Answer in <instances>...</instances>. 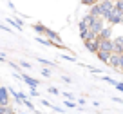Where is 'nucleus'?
<instances>
[{
    "label": "nucleus",
    "mask_w": 123,
    "mask_h": 114,
    "mask_svg": "<svg viewBox=\"0 0 123 114\" xmlns=\"http://www.w3.org/2000/svg\"><path fill=\"white\" fill-rule=\"evenodd\" d=\"M112 11H114V2H112V0H98L94 6H91V13L92 15L103 16L105 20L112 15Z\"/></svg>",
    "instance_id": "obj_1"
},
{
    "label": "nucleus",
    "mask_w": 123,
    "mask_h": 114,
    "mask_svg": "<svg viewBox=\"0 0 123 114\" xmlns=\"http://www.w3.org/2000/svg\"><path fill=\"white\" fill-rule=\"evenodd\" d=\"M103 16H98V15H92V13H89V15H85L83 16V22L89 25V29L92 31V33H96V34H100L101 31H103V27H105V22H103Z\"/></svg>",
    "instance_id": "obj_2"
},
{
    "label": "nucleus",
    "mask_w": 123,
    "mask_h": 114,
    "mask_svg": "<svg viewBox=\"0 0 123 114\" xmlns=\"http://www.w3.org/2000/svg\"><path fill=\"white\" fill-rule=\"evenodd\" d=\"M33 29H35L36 33H40V34H45V36L49 38V40H53L58 47H63V45H62V38L58 36V33H54L53 29H49V27H45V25H40V24H35Z\"/></svg>",
    "instance_id": "obj_3"
},
{
    "label": "nucleus",
    "mask_w": 123,
    "mask_h": 114,
    "mask_svg": "<svg viewBox=\"0 0 123 114\" xmlns=\"http://www.w3.org/2000/svg\"><path fill=\"white\" fill-rule=\"evenodd\" d=\"M83 44H85V47H87V51H91V53H98V51H100V36H98V34L83 40Z\"/></svg>",
    "instance_id": "obj_4"
},
{
    "label": "nucleus",
    "mask_w": 123,
    "mask_h": 114,
    "mask_svg": "<svg viewBox=\"0 0 123 114\" xmlns=\"http://www.w3.org/2000/svg\"><path fill=\"white\" fill-rule=\"evenodd\" d=\"M100 51H105V53H114V40L107 38V40H100Z\"/></svg>",
    "instance_id": "obj_5"
},
{
    "label": "nucleus",
    "mask_w": 123,
    "mask_h": 114,
    "mask_svg": "<svg viewBox=\"0 0 123 114\" xmlns=\"http://www.w3.org/2000/svg\"><path fill=\"white\" fill-rule=\"evenodd\" d=\"M109 24L116 25V24H123V13H118V11H112V15L107 18Z\"/></svg>",
    "instance_id": "obj_6"
},
{
    "label": "nucleus",
    "mask_w": 123,
    "mask_h": 114,
    "mask_svg": "<svg viewBox=\"0 0 123 114\" xmlns=\"http://www.w3.org/2000/svg\"><path fill=\"white\" fill-rule=\"evenodd\" d=\"M9 103V89L0 87V105H7Z\"/></svg>",
    "instance_id": "obj_7"
},
{
    "label": "nucleus",
    "mask_w": 123,
    "mask_h": 114,
    "mask_svg": "<svg viewBox=\"0 0 123 114\" xmlns=\"http://www.w3.org/2000/svg\"><path fill=\"white\" fill-rule=\"evenodd\" d=\"M22 80L25 82L31 89H38V85H40V82H36L35 78H31V76H27V74H22Z\"/></svg>",
    "instance_id": "obj_8"
},
{
    "label": "nucleus",
    "mask_w": 123,
    "mask_h": 114,
    "mask_svg": "<svg viewBox=\"0 0 123 114\" xmlns=\"http://www.w3.org/2000/svg\"><path fill=\"white\" fill-rule=\"evenodd\" d=\"M114 53H119V54H123V36H118V38H114Z\"/></svg>",
    "instance_id": "obj_9"
},
{
    "label": "nucleus",
    "mask_w": 123,
    "mask_h": 114,
    "mask_svg": "<svg viewBox=\"0 0 123 114\" xmlns=\"http://www.w3.org/2000/svg\"><path fill=\"white\" fill-rule=\"evenodd\" d=\"M109 65L111 67H119V53H112L109 58Z\"/></svg>",
    "instance_id": "obj_10"
},
{
    "label": "nucleus",
    "mask_w": 123,
    "mask_h": 114,
    "mask_svg": "<svg viewBox=\"0 0 123 114\" xmlns=\"http://www.w3.org/2000/svg\"><path fill=\"white\" fill-rule=\"evenodd\" d=\"M111 34H112L111 27H103V31H101L98 36H100V40H107V38H111Z\"/></svg>",
    "instance_id": "obj_11"
},
{
    "label": "nucleus",
    "mask_w": 123,
    "mask_h": 114,
    "mask_svg": "<svg viewBox=\"0 0 123 114\" xmlns=\"http://www.w3.org/2000/svg\"><path fill=\"white\" fill-rule=\"evenodd\" d=\"M98 58H100L103 63H109V58H111V53H105V51H98Z\"/></svg>",
    "instance_id": "obj_12"
},
{
    "label": "nucleus",
    "mask_w": 123,
    "mask_h": 114,
    "mask_svg": "<svg viewBox=\"0 0 123 114\" xmlns=\"http://www.w3.org/2000/svg\"><path fill=\"white\" fill-rule=\"evenodd\" d=\"M6 22H9V24H11V25H15V27H16V29H18V31H22V29H24V24L20 22V20H11V18H7V20H6Z\"/></svg>",
    "instance_id": "obj_13"
},
{
    "label": "nucleus",
    "mask_w": 123,
    "mask_h": 114,
    "mask_svg": "<svg viewBox=\"0 0 123 114\" xmlns=\"http://www.w3.org/2000/svg\"><path fill=\"white\" fill-rule=\"evenodd\" d=\"M114 11L123 13V0H116V2H114Z\"/></svg>",
    "instance_id": "obj_14"
},
{
    "label": "nucleus",
    "mask_w": 123,
    "mask_h": 114,
    "mask_svg": "<svg viewBox=\"0 0 123 114\" xmlns=\"http://www.w3.org/2000/svg\"><path fill=\"white\" fill-rule=\"evenodd\" d=\"M38 62H40V63H42V65H49V67H53V62H49V60H45V58H38Z\"/></svg>",
    "instance_id": "obj_15"
},
{
    "label": "nucleus",
    "mask_w": 123,
    "mask_h": 114,
    "mask_svg": "<svg viewBox=\"0 0 123 114\" xmlns=\"http://www.w3.org/2000/svg\"><path fill=\"white\" fill-rule=\"evenodd\" d=\"M65 107H67V109H76V103L71 101V100H67V101H65Z\"/></svg>",
    "instance_id": "obj_16"
},
{
    "label": "nucleus",
    "mask_w": 123,
    "mask_h": 114,
    "mask_svg": "<svg viewBox=\"0 0 123 114\" xmlns=\"http://www.w3.org/2000/svg\"><path fill=\"white\" fill-rule=\"evenodd\" d=\"M96 2H98V0H81V4H83V6H94Z\"/></svg>",
    "instance_id": "obj_17"
},
{
    "label": "nucleus",
    "mask_w": 123,
    "mask_h": 114,
    "mask_svg": "<svg viewBox=\"0 0 123 114\" xmlns=\"http://www.w3.org/2000/svg\"><path fill=\"white\" fill-rule=\"evenodd\" d=\"M42 74L45 76V78H49V76H51V71H49V69H42Z\"/></svg>",
    "instance_id": "obj_18"
},
{
    "label": "nucleus",
    "mask_w": 123,
    "mask_h": 114,
    "mask_svg": "<svg viewBox=\"0 0 123 114\" xmlns=\"http://www.w3.org/2000/svg\"><path fill=\"white\" fill-rule=\"evenodd\" d=\"M62 58H63V60H67V62H76V60H74L73 56H67V54H63V56H62Z\"/></svg>",
    "instance_id": "obj_19"
},
{
    "label": "nucleus",
    "mask_w": 123,
    "mask_h": 114,
    "mask_svg": "<svg viewBox=\"0 0 123 114\" xmlns=\"http://www.w3.org/2000/svg\"><path fill=\"white\" fill-rule=\"evenodd\" d=\"M49 92H51V94H54V96H56V94H58V89H54V87H51V89H49Z\"/></svg>",
    "instance_id": "obj_20"
},
{
    "label": "nucleus",
    "mask_w": 123,
    "mask_h": 114,
    "mask_svg": "<svg viewBox=\"0 0 123 114\" xmlns=\"http://www.w3.org/2000/svg\"><path fill=\"white\" fill-rule=\"evenodd\" d=\"M114 87H116V89H118V91H121V92H123V83H116V85H114Z\"/></svg>",
    "instance_id": "obj_21"
},
{
    "label": "nucleus",
    "mask_w": 123,
    "mask_h": 114,
    "mask_svg": "<svg viewBox=\"0 0 123 114\" xmlns=\"http://www.w3.org/2000/svg\"><path fill=\"white\" fill-rule=\"evenodd\" d=\"M62 80L65 82V83H71V78H69V76H63V78H62Z\"/></svg>",
    "instance_id": "obj_22"
},
{
    "label": "nucleus",
    "mask_w": 123,
    "mask_h": 114,
    "mask_svg": "<svg viewBox=\"0 0 123 114\" xmlns=\"http://www.w3.org/2000/svg\"><path fill=\"white\" fill-rule=\"evenodd\" d=\"M29 94H31V96H38V92H36V89H31Z\"/></svg>",
    "instance_id": "obj_23"
},
{
    "label": "nucleus",
    "mask_w": 123,
    "mask_h": 114,
    "mask_svg": "<svg viewBox=\"0 0 123 114\" xmlns=\"http://www.w3.org/2000/svg\"><path fill=\"white\" fill-rule=\"evenodd\" d=\"M6 112V105H0V114H4Z\"/></svg>",
    "instance_id": "obj_24"
},
{
    "label": "nucleus",
    "mask_w": 123,
    "mask_h": 114,
    "mask_svg": "<svg viewBox=\"0 0 123 114\" xmlns=\"http://www.w3.org/2000/svg\"><path fill=\"white\" fill-rule=\"evenodd\" d=\"M0 62H4V56H2V54H0Z\"/></svg>",
    "instance_id": "obj_25"
}]
</instances>
